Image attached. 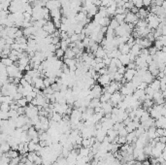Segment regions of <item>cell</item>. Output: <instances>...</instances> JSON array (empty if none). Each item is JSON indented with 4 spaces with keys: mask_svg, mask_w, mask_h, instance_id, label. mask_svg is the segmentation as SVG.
<instances>
[{
    "mask_svg": "<svg viewBox=\"0 0 166 165\" xmlns=\"http://www.w3.org/2000/svg\"><path fill=\"white\" fill-rule=\"evenodd\" d=\"M27 2H29V3H33V2H35L36 0H26Z\"/></svg>",
    "mask_w": 166,
    "mask_h": 165,
    "instance_id": "42",
    "label": "cell"
},
{
    "mask_svg": "<svg viewBox=\"0 0 166 165\" xmlns=\"http://www.w3.org/2000/svg\"><path fill=\"white\" fill-rule=\"evenodd\" d=\"M118 49L120 50V52H121L123 55H127V54H129V52H130V50H131V48L128 46V44H127V43L121 44L120 46L118 47Z\"/></svg>",
    "mask_w": 166,
    "mask_h": 165,
    "instance_id": "17",
    "label": "cell"
},
{
    "mask_svg": "<svg viewBox=\"0 0 166 165\" xmlns=\"http://www.w3.org/2000/svg\"><path fill=\"white\" fill-rule=\"evenodd\" d=\"M141 50H142V48H141V46L140 45H138L135 43L133 46H132V48L130 50V52L129 54H131V55H133L134 57H139L140 55V52H141Z\"/></svg>",
    "mask_w": 166,
    "mask_h": 165,
    "instance_id": "15",
    "label": "cell"
},
{
    "mask_svg": "<svg viewBox=\"0 0 166 165\" xmlns=\"http://www.w3.org/2000/svg\"><path fill=\"white\" fill-rule=\"evenodd\" d=\"M25 116L29 119H32L36 116H39V109L37 106L32 105L30 103L29 105H27L25 107Z\"/></svg>",
    "mask_w": 166,
    "mask_h": 165,
    "instance_id": "2",
    "label": "cell"
},
{
    "mask_svg": "<svg viewBox=\"0 0 166 165\" xmlns=\"http://www.w3.org/2000/svg\"><path fill=\"white\" fill-rule=\"evenodd\" d=\"M111 96H112V94L109 93V92H106L104 91L103 94L101 95V97L99 99H100L101 103H106V102H110V99H111Z\"/></svg>",
    "mask_w": 166,
    "mask_h": 165,
    "instance_id": "24",
    "label": "cell"
},
{
    "mask_svg": "<svg viewBox=\"0 0 166 165\" xmlns=\"http://www.w3.org/2000/svg\"><path fill=\"white\" fill-rule=\"evenodd\" d=\"M94 55H95V57L104 58L107 55V54H106V51H105V49L103 48V47L99 46V48L97 49V51L94 52Z\"/></svg>",
    "mask_w": 166,
    "mask_h": 165,
    "instance_id": "19",
    "label": "cell"
},
{
    "mask_svg": "<svg viewBox=\"0 0 166 165\" xmlns=\"http://www.w3.org/2000/svg\"><path fill=\"white\" fill-rule=\"evenodd\" d=\"M55 57H56L57 58H62L64 57V55H65V51H63L62 49H56V51H55Z\"/></svg>",
    "mask_w": 166,
    "mask_h": 165,
    "instance_id": "32",
    "label": "cell"
},
{
    "mask_svg": "<svg viewBox=\"0 0 166 165\" xmlns=\"http://www.w3.org/2000/svg\"><path fill=\"white\" fill-rule=\"evenodd\" d=\"M76 54L73 52V50L71 48H68L65 51V55H64V58H75Z\"/></svg>",
    "mask_w": 166,
    "mask_h": 165,
    "instance_id": "26",
    "label": "cell"
},
{
    "mask_svg": "<svg viewBox=\"0 0 166 165\" xmlns=\"http://www.w3.org/2000/svg\"><path fill=\"white\" fill-rule=\"evenodd\" d=\"M143 3H144V6L150 7L152 3H153V0H143Z\"/></svg>",
    "mask_w": 166,
    "mask_h": 165,
    "instance_id": "38",
    "label": "cell"
},
{
    "mask_svg": "<svg viewBox=\"0 0 166 165\" xmlns=\"http://www.w3.org/2000/svg\"><path fill=\"white\" fill-rule=\"evenodd\" d=\"M118 136H121V137H126L127 134H128V131H127L125 125H123V126H121L120 129L118 130Z\"/></svg>",
    "mask_w": 166,
    "mask_h": 165,
    "instance_id": "28",
    "label": "cell"
},
{
    "mask_svg": "<svg viewBox=\"0 0 166 165\" xmlns=\"http://www.w3.org/2000/svg\"><path fill=\"white\" fill-rule=\"evenodd\" d=\"M162 157L164 158V160H166V148L164 149V151H163V153H162Z\"/></svg>",
    "mask_w": 166,
    "mask_h": 165,
    "instance_id": "40",
    "label": "cell"
},
{
    "mask_svg": "<svg viewBox=\"0 0 166 165\" xmlns=\"http://www.w3.org/2000/svg\"><path fill=\"white\" fill-rule=\"evenodd\" d=\"M149 52H150V55H153V57H154V55H156V54H157V52H158V50H157L156 48V47H151V48L150 49H149Z\"/></svg>",
    "mask_w": 166,
    "mask_h": 165,
    "instance_id": "36",
    "label": "cell"
},
{
    "mask_svg": "<svg viewBox=\"0 0 166 165\" xmlns=\"http://www.w3.org/2000/svg\"><path fill=\"white\" fill-rule=\"evenodd\" d=\"M0 119H4V121H7V119H10V114H9V112L0 111Z\"/></svg>",
    "mask_w": 166,
    "mask_h": 165,
    "instance_id": "31",
    "label": "cell"
},
{
    "mask_svg": "<svg viewBox=\"0 0 166 165\" xmlns=\"http://www.w3.org/2000/svg\"><path fill=\"white\" fill-rule=\"evenodd\" d=\"M162 8H163V9L165 10V12H166V0H164V1H163V4H162Z\"/></svg>",
    "mask_w": 166,
    "mask_h": 165,
    "instance_id": "41",
    "label": "cell"
},
{
    "mask_svg": "<svg viewBox=\"0 0 166 165\" xmlns=\"http://www.w3.org/2000/svg\"><path fill=\"white\" fill-rule=\"evenodd\" d=\"M104 90L102 89L101 86L99 85H94L92 86V88H90V96L93 98H100L101 95L103 94Z\"/></svg>",
    "mask_w": 166,
    "mask_h": 165,
    "instance_id": "3",
    "label": "cell"
},
{
    "mask_svg": "<svg viewBox=\"0 0 166 165\" xmlns=\"http://www.w3.org/2000/svg\"><path fill=\"white\" fill-rule=\"evenodd\" d=\"M125 14H117V15L115 16V19H117L118 22L120 24L123 23V22H125Z\"/></svg>",
    "mask_w": 166,
    "mask_h": 165,
    "instance_id": "27",
    "label": "cell"
},
{
    "mask_svg": "<svg viewBox=\"0 0 166 165\" xmlns=\"http://www.w3.org/2000/svg\"><path fill=\"white\" fill-rule=\"evenodd\" d=\"M118 59L121 60V62L123 63V65H124V66H127L129 63L131 62V61H130V57H129V55L128 54H127V55H123V54H121L120 55V57H118Z\"/></svg>",
    "mask_w": 166,
    "mask_h": 165,
    "instance_id": "18",
    "label": "cell"
},
{
    "mask_svg": "<svg viewBox=\"0 0 166 165\" xmlns=\"http://www.w3.org/2000/svg\"><path fill=\"white\" fill-rule=\"evenodd\" d=\"M32 86H34L35 88H38V89H44V88H45V84H44V79H42V78H41V77H38V78H35V79H33Z\"/></svg>",
    "mask_w": 166,
    "mask_h": 165,
    "instance_id": "11",
    "label": "cell"
},
{
    "mask_svg": "<svg viewBox=\"0 0 166 165\" xmlns=\"http://www.w3.org/2000/svg\"><path fill=\"white\" fill-rule=\"evenodd\" d=\"M149 86L153 88L154 91H159L160 90V80L154 79L153 82H152L150 85H149Z\"/></svg>",
    "mask_w": 166,
    "mask_h": 165,
    "instance_id": "21",
    "label": "cell"
},
{
    "mask_svg": "<svg viewBox=\"0 0 166 165\" xmlns=\"http://www.w3.org/2000/svg\"><path fill=\"white\" fill-rule=\"evenodd\" d=\"M137 139H138V137H137L135 131H133V132H129L126 136V141L128 144H134L135 142L137 141Z\"/></svg>",
    "mask_w": 166,
    "mask_h": 165,
    "instance_id": "16",
    "label": "cell"
},
{
    "mask_svg": "<svg viewBox=\"0 0 166 165\" xmlns=\"http://www.w3.org/2000/svg\"><path fill=\"white\" fill-rule=\"evenodd\" d=\"M158 141H159V142H161V143L166 144V137H165V136L158 137Z\"/></svg>",
    "mask_w": 166,
    "mask_h": 165,
    "instance_id": "39",
    "label": "cell"
},
{
    "mask_svg": "<svg viewBox=\"0 0 166 165\" xmlns=\"http://www.w3.org/2000/svg\"><path fill=\"white\" fill-rule=\"evenodd\" d=\"M106 137H107V130L105 129V128L101 127V128H98V129L96 130L95 138H96V140H97L98 142L102 143Z\"/></svg>",
    "mask_w": 166,
    "mask_h": 165,
    "instance_id": "8",
    "label": "cell"
},
{
    "mask_svg": "<svg viewBox=\"0 0 166 165\" xmlns=\"http://www.w3.org/2000/svg\"><path fill=\"white\" fill-rule=\"evenodd\" d=\"M146 19H147V21H148L149 27H150L151 29H153V30H156L157 27L159 26V24H160L159 17L156 16V14H154V13H151L150 12V14H149V16H148V18H147Z\"/></svg>",
    "mask_w": 166,
    "mask_h": 165,
    "instance_id": "1",
    "label": "cell"
},
{
    "mask_svg": "<svg viewBox=\"0 0 166 165\" xmlns=\"http://www.w3.org/2000/svg\"><path fill=\"white\" fill-rule=\"evenodd\" d=\"M123 98H124V96L121 93V91H116L115 93H113L112 96H111L110 102L112 103L114 107H117V106L123 101Z\"/></svg>",
    "mask_w": 166,
    "mask_h": 165,
    "instance_id": "4",
    "label": "cell"
},
{
    "mask_svg": "<svg viewBox=\"0 0 166 165\" xmlns=\"http://www.w3.org/2000/svg\"><path fill=\"white\" fill-rule=\"evenodd\" d=\"M6 155L10 159H13V158H16V157H18V156H20V152H19V151L11 149L9 152L6 153Z\"/></svg>",
    "mask_w": 166,
    "mask_h": 165,
    "instance_id": "25",
    "label": "cell"
},
{
    "mask_svg": "<svg viewBox=\"0 0 166 165\" xmlns=\"http://www.w3.org/2000/svg\"><path fill=\"white\" fill-rule=\"evenodd\" d=\"M147 134H148L149 139L150 140H154V139L158 138L157 133H156V126H152V127L149 128V129H147Z\"/></svg>",
    "mask_w": 166,
    "mask_h": 165,
    "instance_id": "13",
    "label": "cell"
},
{
    "mask_svg": "<svg viewBox=\"0 0 166 165\" xmlns=\"http://www.w3.org/2000/svg\"><path fill=\"white\" fill-rule=\"evenodd\" d=\"M112 79H111V77L109 76V74H105V75H100L97 80V82L99 83V85L101 86H108L110 85L111 83H112Z\"/></svg>",
    "mask_w": 166,
    "mask_h": 165,
    "instance_id": "5",
    "label": "cell"
},
{
    "mask_svg": "<svg viewBox=\"0 0 166 165\" xmlns=\"http://www.w3.org/2000/svg\"><path fill=\"white\" fill-rule=\"evenodd\" d=\"M150 165H151V164H150Z\"/></svg>",
    "mask_w": 166,
    "mask_h": 165,
    "instance_id": "44",
    "label": "cell"
},
{
    "mask_svg": "<svg viewBox=\"0 0 166 165\" xmlns=\"http://www.w3.org/2000/svg\"><path fill=\"white\" fill-rule=\"evenodd\" d=\"M149 14H150L149 10L145 9V8H141V9H139V12H138L137 16H138V18H139V19H146L147 18H148Z\"/></svg>",
    "mask_w": 166,
    "mask_h": 165,
    "instance_id": "20",
    "label": "cell"
},
{
    "mask_svg": "<svg viewBox=\"0 0 166 165\" xmlns=\"http://www.w3.org/2000/svg\"><path fill=\"white\" fill-rule=\"evenodd\" d=\"M133 95L136 97L138 100H140L141 102H143L144 100L146 99V91L144 89H140V88H137L136 90L134 91Z\"/></svg>",
    "mask_w": 166,
    "mask_h": 165,
    "instance_id": "12",
    "label": "cell"
},
{
    "mask_svg": "<svg viewBox=\"0 0 166 165\" xmlns=\"http://www.w3.org/2000/svg\"><path fill=\"white\" fill-rule=\"evenodd\" d=\"M118 26H120V23L118 22V21L116 19H111V21H110V27L111 28H113V29H117L118 27Z\"/></svg>",
    "mask_w": 166,
    "mask_h": 165,
    "instance_id": "33",
    "label": "cell"
},
{
    "mask_svg": "<svg viewBox=\"0 0 166 165\" xmlns=\"http://www.w3.org/2000/svg\"><path fill=\"white\" fill-rule=\"evenodd\" d=\"M138 21H139V18H138L137 14H134L132 12H128L125 16V22L129 24H136Z\"/></svg>",
    "mask_w": 166,
    "mask_h": 165,
    "instance_id": "7",
    "label": "cell"
},
{
    "mask_svg": "<svg viewBox=\"0 0 166 165\" xmlns=\"http://www.w3.org/2000/svg\"><path fill=\"white\" fill-rule=\"evenodd\" d=\"M1 63H3L5 66L9 67V66H11V65H13V64H14V61H13L12 59H11L10 57H6V58H2Z\"/></svg>",
    "mask_w": 166,
    "mask_h": 165,
    "instance_id": "30",
    "label": "cell"
},
{
    "mask_svg": "<svg viewBox=\"0 0 166 165\" xmlns=\"http://www.w3.org/2000/svg\"><path fill=\"white\" fill-rule=\"evenodd\" d=\"M43 29L45 30L49 35H52L55 31H56V26H55L54 22L52 21H48L46 22L45 26H44Z\"/></svg>",
    "mask_w": 166,
    "mask_h": 165,
    "instance_id": "6",
    "label": "cell"
},
{
    "mask_svg": "<svg viewBox=\"0 0 166 165\" xmlns=\"http://www.w3.org/2000/svg\"><path fill=\"white\" fill-rule=\"evenodd\" d=\"M154 80V76L151 73L150 71H149V70L146 72V74L142 77V81H143V82L147 83L148 85H150V84L153 82Z\"/></svg>",
    "mask_w": 166,
    "mask_h": 165,
    "instance_id": "14",
    "label": "cell"
},
{
    "mask_svg": "<svg viewBox=\"0 0 166 165\" xmlns=\"http://www.w3.org/2000/svg\"><path fill=\"white\" fill-rule=\"evenodd\" d=\"M46 7L48 8L50 11L54 10V9H60L61 8V4L59 0H50L49 2L46 3Z\"/></svg>",
    "mask_w": 166,
    "mask_h": 165,
    "instance_id": "10",
    "label": "cell"
},
{
    "mask_svg": "<svg viewBox=\"0 0 166 165\" xmlns=\"http://www.w3.org/2000/svg\"><path fill=\"white\" fill-rule=\"evenodd\" d=\"M16 102H17V104L20 106V107H26L27 104H28V101H27V99L24 96L23 97V98L19 99L18 101H16Z\"/></svg>",
    "mask_w": 166,
    "mask_h": 165,
    "instance_id": "29",
    "label": "cell"
},
{
    "mask_svg": "<svg viewBox=\"0 0 166 165\" xmlns=\"http://www.w3.org/2000/svg\"><path fill=\"white\" fill-rule=\"evenodd\" d=\"M148 86H149L148 84L145 83V82H142V83L140 84V86H138V88H140V89H144V90H145V89H146L147 88H148Z\"/></svg>",
    "mask_w": 166,
    "mask_h": 165,
    "instance_id": "37",
    "label": "cell"
},
{
    "mask_svg": "<svg viewBox=\"0 0 166 165\" xmlns=\"http://www.w3.org/2000/svg\"><path fill=\"white\" fill-rule=\"evenodd\" d=\"M11 110V106L10 104H7V103H1V110L0 111H6L9 112Z\"/></svg>",
    "mask_w": 166,
    "mask_h": 165,
    "instance_id": "35",
    "label": "cell"
},
{
    "mask_svg": "<svg viewBox=\"0 0 166 165\" xmlns=\"http://www.w3.org/2000/svg\"><path fill=\"white\" fill-rule=\"evenodd\" d=\"M51 119H52V121L55 122H59H59L63 119V116H62L61 114H59V113L54 112V113H52V116L51 117Z\"/></svg>",
    "mask_w": 166,
    "mask_h": 165,
    "instance_id": "23",
    "label": "cell"
},
{
    "mask_svg": "<svg viewBox=\"0 0 166 165\" xmlns=\"http://www.w3.org/2000/svg\"><path fill=\"white\" fill-rule=\"evenodd\" d=\"M37 146H38L37 143H34L33 141H30L28 143L29 152H36V150H37Z\"/></svg>",
    "mask_w": 166,
    "mask_h": 165,
    "instance_id": "34",
    "label": "cell"
},
{
    "mask_svg": "<svg viewBox=\"0 0 166 165\" xmlns=\"http://www.w3.org/2000/svg\"><path fill=\"white\" fill-rule=\"evenodd\" d=\"M136 75H137V70L136 69H128L127 68L126 72L123 75V77H124V79H125L126 82H131Z\"/></svg>",
    "mask_w": 166,
    "mask_h": 165,
    "instance_id": "9",
    "label": "cell"
},
{
    "mask_svg": "<svg viewBox=\"0 0 166 165\" xmlns=\"http://www.w3.org/2000/svg\"><path fill=\"white\" fill-rule=\"evenodd\" d=\"M41 1H43V2H45V3H47V2H49L50 0H41Z\"/></svg>",
    "mask_w": 166,
    "mask_h": 165,
    "instance_id": "43",
    "label": "cell"
},
{
    "mask_svg": "<svg viewBox=\"0 0 166 165\" xmlns=\"http://www.w3.org/2000/svg\"><path fill=\"white\" fill-rule=\"evenodd\" d=\"M10 150H11V146H10L9 142H7V141L1 142V149H0V151H1L2 155H3V153H7Z\"/></svg>",
    "mask_w": 166,
    "mask_h": 165,
    "instance_id": "22",
    "label": "cell"
}]
</instances>
